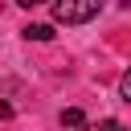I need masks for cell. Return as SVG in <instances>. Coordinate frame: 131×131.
Listing matches in <instances>:
<instances>
[{
  "instance_id": "obj_1",
  "label": "cell",
  "mask_w": 131,
  "mask_h": 131,
  "mask_svg": "<svg viewBox=\"0 0 131 131\" xmlns=\"http://www.w3.org/2000/svg\"><path fill=\"white\" fill-rule=\"evenodd\" d=\"M102 12V0H53V16L61 25H86Z\"/></svg>"
},
{
  "instance_id": "obj_2",
  "label": "cell",
  "mask_w": 131,
  "mask_h": 131,
  "mask_svg": "<svg viewBox=\"0 0 131 131\" xmlns=\"http://www.w3.org/2000/svg\"><path fill=\"white\" fill-rule=\"evenodd\" d=\"M61 127L66 131H86V115L78 106H70V111H61Z\"/></svg>"
},
{
  "instance_id": "obj_3",
  "label": "cell",
  "mask_w": 131,
  "mask_h": 131,
  "mask_svg": "<svg viewBox=\"0 0 131 131\" xmlns=\"http://www.w3.org/2000/svg\"><path fill=\"white\" fill-rule=\"evenodd\" d=\"M20 33H25L29 41H49V37H53V29H49V25H25Z\"/></svg>"
},
{
  "instance_id": "obj_4",
  "label": "cell",
  "mask_w": 131,
  "mask_h": 131,
  "mask_svg": "<svg viewBox=\"0 0 131 131\" xmlns=\"http://www.w3.org/2000/svg\"><path fill=\"white\" fill-rule=\"evenodd\" d=\"M90 131H127V127H123L119 119H102V123H98V127H90Z\"/></svg>"
},
{
  "instance_id": "obj_5",
  "label": "cell",
  "mask_w": 131,
  "mask_h": 131,
  "mask_svg": "<svg viewBox=\"0 0 131 131\" xmlns=\"http://www.w3.org/2000/svg\"><path fill=\"white\" fill-rule=\"evenodd\" d=\"M119 94H123V102H131V74H123V82H119Z\"/></svg>"
},
{
  "instance_id": "obj_6",
  "label": "cell",
  "mask_w": 131,
  "mask_h": 131,
  "mask_svg": "<svg viewBox=\"0 0 131 131\" xmlns=\"http://www.w3.org/2000/svg\"><path fill=\"white\" fill-rule=\"evenodd\" d=\"M0 119H12V106H8L4 98H0Z\"/></svg>"
},
{
  "instance_id": "obj_7",
  "label": "cell",
  "mask_w": 131,
  "mask_h": 131,
  "mask_svg": "<svg viewBox=\"0 0 131 131\" xmlns=\"http://www.w3.org/2000/svg\"><path fill=\"white\" fill-rule=\"evenodd\" d=\"M20 8H37V4H45V0H16Z\"/></svg>"
}]
</instances>
